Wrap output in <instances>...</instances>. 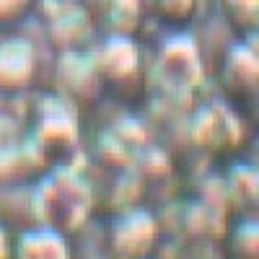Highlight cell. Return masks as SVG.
I'll list each match as a JSON object with an SVG mask.
<instances>
[{"instance_id": "cell-7", "label": "cell", "mask_w": 259, "mask_h": 259, "mask_svg": "<svg viewBox=\"0 0 259 259\" xmlns=\"http://www.w3.org/2000/svg\"><path fill=\"white\" fill-rule=\"evenodd\" d=\"M36 158H45L36 143L29 135V127L21 124L13 114L0 112V166L29 163Z\"/></svg>"}, {"instance_id": "cell-6", "label": "cell", "mask_w": 259, "mask_h": 259, "mask_svg": "<svg viewBox=\"0 0 259 259\" xmlns=\"http://www.w3.org/2000/svg\"><path fill=\"white\" fill-rule=\"evenodd\" d=\"M94 13L101 34L138 36L148 18V0H99Z\"/></svg>"}, {"instance_id": "cell-2", "label": "cell", "mask_w": 259, "mask_h": 259, "mask_svg": "<svg viewBox=\"0 0 259 259\" xmlns=\"http://www.w3.org/2000/svg\"><path fill=\"white\" fill-rule=\"evenodd\" d=\"M218 85L221 94L236 109H244L251 101H256L259 91V45L256 34L249 36H233V41L218 57Z\"/></svg>"}, {"instance_id": "cell-3", "label": "cell", "mask_w": 259, "mask_h": 259, "mask_svg": "<svg viewBox=\"0 0 259 259\" xmlns=\"http://www.w3.org/2000/svg\"><path fill=\"white\" fill-rule=\"evenodd\" d=\"M45 70L39 41L21 31H0V96H24L36 89Z\"/></svg>"}, {"instance_id": "cell-4", "label": "cell", "mask_w": 259, "mask_h": 259, "mask_svg": "<svg viewBox=\"0 0 259 259\" xmlns=\"http://www.w3.org/2000/svg\"><path fill=\"white\" fill-rule=\"evenodd\" d=\"M45 24L47 41L55 52H68V50H83L91 47L94 39L99 36V24L94 8L78 3V0H57V6L45 11L36 8Z\"/></svg>"}, {"instance_id": "cell-8", "label": "cell", "mask_w": 259, "mask_h": 259, "mask_svg": "<svg viewBox=\"0 0 259 259\" xmlns=\"http://www.w3.org/2000/svg\"><path fill=\"white\" fill-rule=\"evenodd\" d=\"M202 11V0H148V16L171 31H184Z\"/></svg>"}, {"instance_id": "cell-1", "label": "cell", "mask_w": 259, "mask_h": 259, "mask_svg": "<svg viewBox=\"0 0 259 259\" xmlns=\"http://www.w3.org/2000/svg\"><path fill=\"white\" fill-rule=\"evenodd\" d=\"M91 50L104 94H112L124 101H135L138 96H143L148 65L138 36L101 34L96 45H91Z\"/></svg>"}, {"instance_id": "cell-10", "label": "cell", "mask_w": 259, "mask_h": 259, "mask_svg": "<svg viewBox=\"0 0 259 259\" xmlns=\"http://www.w3.org/2000/svg\"><path fill=\"white\" fill-rule=\"evenodd\" d=\"M39 8V0H0V31L21 29Z\"/></svg>"}, {"instance_id": "cell-9", "label": "cell", "mask_w": 259, "mask_h": 259, "mask_svg": "<svg viewBox=\"0 0 259 259\" xmlns=\"http://www.w3.org/2000/svg\"><path fill=\"white\" fill-rule=\"evenodd\" d=\"M233 36L259 34V0H210Z\"/></svg>"}, {"instance_id": "cell-5", "label": "cell", "mask_w": 259, "mask_h": 259, "mask_svg": "<svg viewBox=\"0 0 259 259\" xmlns=\"http://www.w3.org/2000/svg\"><path fill=\"white\" fill-rule=\"evenodd\" d=\"M55 80L60 85V96L68 99V101H75V104L78 101H91V99L104 94L91 47L57 52Z\"/></svg>"}]
</instances>
